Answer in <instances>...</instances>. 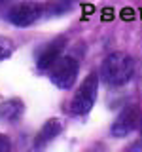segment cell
Segmentation results:
<instances>
[{"instance_id":"cell-1","label":"cell","mask_w":142,"mask_h":152,"mask_svg":"<svg viewBox=\"0 0 142 152\" xmlns=\"http://www.w3.org/2000/svg\"><path fill=\"white\" fill-rule=\"evenodd\" d=\"M135 72V61L131 55L123 53V51H114L102 61L101 74L102 80L108 86H123L133 78Z\"/></svg>"},{"instance_id":"cell-2","label":"cell","mask_w":142,"mask_h":152,"mask_svg":"<svg viewBox=\"0 0 142 152\" xmlns=\"http://www.w3.org/2000/svg\"><path fill=\"white\" fill-rule=\"evenodd\" d=\"M97 91H99V76L89 74L70 101V112L74 116H85L97 101Z\"/></svg>"},{"instance_id":"cell-3","label":"cell","mask_w":142,"mask_h":152,"mask_svg":"<svg viewBox=\"0 0 142 152\" xmlns=\"http://www.w3.org/2000/svg\"><path fill=\"white\" fill-rule=\"evenodd\" d=\"M78 61L74 57H59L51 66V82L61 89H70L78 76Z\"/></svg>"},{"instance_id":"cell-4","label":"cell","mask_w":142,"mask_h":152,"mask_svg":"<svg viewBox=\"0 0 142 152\" xmlns=\"http://www.w3.org/2000/svg\"><path fill=\"white\" fill-rule=\"evenodd\" d=\"M42 15H44V6L40 2H21L9 10L8 19L17 27H28Z\"/></svg>"},{"instance_id":"cell-5","label":"cell","mask_w":142,"mask_h":152,"mask_svg":"<svg viewBox=\"0 0 142 152\" xmlns=\"http://www.w3.org/2000/svg\"><path fill=\"white\" fill-rule=\"evenodd\" d=\"M136 124H138V110H136V107H125L120 112V116L114 120L110 133H112V137H127L136 127Z\"/></svg>"},{"instance_id":"cell-6","label":"cell","mask_w":142,"mask_h":152,"mask_svg":"<svg viewBox=\"0 0 142 152\" xmlns=\"http://www.w3.org/2000/svg\"><path fill=\"white\" fill-rule=\"evenodd\" d=\"M63 48H64V40H63V38L53 40L51 44H47L44 50H42V53L38 55V63H36L38 69H40V70H49L51 66H53V63L59 59Z\"/></svg>"},{"instance_id":"cell-7","label":"cell","mask_w":142,"mask_h":152,"mask_svg":"<svg viewBox=\"0 0 142 152\" xmlns=\"http://www.w3.org/2000/svg\"><path fill=\"white\" fill-rule=\"evenodd\" d=\"M61 129H63V124H61L59 118H49V120L42 126V129L38 131L36 141H34V148H42V146L49 145V142L61 133Z\"/></svg>"},{"instance_id":"cell-8","label":"cell","mask_w":142,"mask_h":152,"mask_svg":"<svg viewBox=\"0 0 142 152\" xmlns=\"http://www.w3.org/2000/svg\"><path fill=\"white\" fill-rule=\"evenodd\" d=\"M23 101L21 99H9V101H4L0 104V120L4 122H15L23 116Z\"/></svg>"},{"instance_id":"cell-9","label":"cell","mask_w":142,"mask_h":152,"mask_svg":"<svg viewBox=\"0 0 142 152\" xmlns=\"http://www.w3.org/2000/svg\"><path fill=\"white\" fill-rule=\"evenodd\" d=\"M76 0H51L49 4L44 6V15L49 17H57V15H63V13L70 12L74 8Z\"/></svg>"},{"instance_id":"cell-10","label":"cell","mask_w":142,"mask_h":152,"mask_svg":"<svg viewBox=\"0 0 142 152\" xmlns=\"http://www.w3.org/2000/svg\"><path fill=\"white\" fill-rule=\"evenodd\" d=\"M13 53V42L6 36H0V61H6Z\"/></svg>"},{"instance_id":"cell-11","label":"cell","mask_w":142,"mask_h":152,"mask_svg":"<svg viewBox=\"0 0 142 152\" xmlns=\"http://www.w3.org/2000/svg\"><path fill=\"white\" fill-rule=\"evenodd\" d=\"M9 148H12V142H9V139L4 133H0V152H8Z\"/></svg>"},{"instance_id":"cell-12","label":"cell","mask_w":142,"mask_h":152,"mask_svg":"<svg viewBox=\"0 0 142 152\" xmlns=\"http://www.w3.org/2000/svg\"><path fill=\"white\" fill-rule=\"evenodd\" d=\"M140 145H142V122H140Z\"/></svg>"},{"instance_id":"cell-13","label":"cell","mask_w":142,"mask_h":152,"mask_svg":"<svg viewBox=\"0 0 142 152\" xmlns=\"http://www.w3.org/2000/svg\"><path fill=\"white\" fill-rule=\"evenodd\" d=\"M2 2H4V0H0V4H2Z\"/></svg>"}]
</instances>
